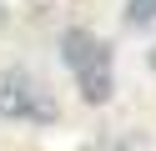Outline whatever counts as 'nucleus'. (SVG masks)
<instances>
[{"label": "nucleus", "instance_id": "1", "mask_svg": "<svg viewBox=\"0 0 156 151\" xmlns=\"http://www.w3.org/2000/svg\"><path fill=\"white\" fill-rule=\"evenodd\" d=\"M55 56L76 76V91H81L86 106H106L116 96V50H111V40H101L86 25H66L61 40H55Z\"/></svg>", "mask_w": 156, "mask_h": 151}, {"label": "nucleus", "instance_id": "2", "mask_svg": "<svg viewBox=\"0 0 156 151\" xmlns=\"http://www.w3.org/2000/svg\"><path fill=\"white\" fill-rule=\"evenodd\" d=\"M0 121H15V126H55L61 106L41 86V76H30L25 66H10V70H0Z\"/></svg>", "mask_w": 156, "mask_h": 151}, {"label": "nucleus", "instance_id": "3", "mask_svg": "<svg viewBox=\"0 0 156 151\" xmlns=\"http://www.w3.org/2000/svg\"><path fill=\"white\" fill-rule=\"evenodd\" d=\"M121 20H126V30H146V25H156V0H126Z\"/></svg>", "mask_w": 156, "mask_h": 151}, {"label": "nucleus", "instance_id": "4", "mask_svg": "<svg viewBox=\"0 0 156 151\" xmlns=\"http://www.w3.org/2000/svg\"><path fill=\"white\" fill-rule=\"evenodd\" d=\"M5 25H10V10H5V5H0V30H5Z\"/></svg>", "mask_w": 156, "mask_h": 151}, {"label": "nucleus", "instance_id": "5", "mask_svg": "<svg viewBox=\"0 0 156 151\" xmlns=\"http://www.w3.org/2000/svg\"><path fill=\"white\" fill-rule=\"evenodd\" d=\"M146 66H151V70H156V45H151V50H146Z\"/></svg>", "mask_w": 156, "mask_h": 151}]
</instances>
